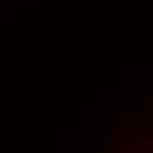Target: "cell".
Returning <instances> with one entry per match:
<instances>
[{"instance_id":"6da1fadb","label":"cell","mask_w":153,"mask_h":153,"mask_svg":"<svg viewBox=\"0 0 153 153\" xmlns=\"http://www.w3.org/2000/svg\"><path fill=\"white\" fill-rule=\"evenodd\" d=\"M119 153H153V127L143 129L135 140H129Z\"/></svg>"}]
</instances>
